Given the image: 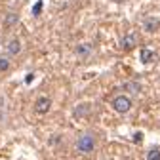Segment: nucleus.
<instances>
[{"label":"nucleus","mask_w":160,"mask_h":160,"mask_svg":"<svg viewBox=\"0 0 160 160\" xmlns=\"http://www.w3.org/2000/svg\"><path fill=\"white\" fill-rule=\"evenodd\" d=\"M154 59H156V52L154 50H151V48H141L139 50V61H141L143 65H151Z\"/></svg>","instance_id":"4"},{"label":"nucleus","mask_w":160,"mask_h":160,"mask_svg":"<svg viewBox=\"0 0 160 160\" xmlns=\"http://www.w3.org/2000/svg\"><path fill=\"white\" fill-rule=\"evenodd\" d=\"M19 52H21V40H19V38H12L8 42V53L10 55H17Z\"/></svg>","instance_id":"6"},{"label":"nucleus","mask_w":160,"mask_h":160,"mask_svg":"<svg viewBox=\"0 0 160 160\" xmlns=\"http://www.w3.org/2000/svg\"><path fill=\"white\" fill-rule=\"evenodd\" d=\"M147 160H160V149H158V147L151 149V151L147 152Z\"/></svg>","instance_id":"10"},{"label":"nucleus","mask_w":160,"mask_h":160,"mask_svg":"<svg viewBox=\"0 0 160 160\" xmlns=\"http://www.w3.org/2000/svg\"><path fill=\"white\" fill-rule=\"evenodd\" d=\"M76 55H82V57L92 55V46H90V44H80V46L76 48Z\"/></svg>","instance_id":"7"},{"label":"nucleus","mask_w":160,"mask_h":160,"mask_svg":"<svg viewBox=\"0 0 160 160\" xmlns=\"http://www.w3.org/2000/svg\"><path fill=\"white\" fill-rule=\"evenodd\" d=\"M156 29H158V21H156V19H147V21H145V31L152 32Z\"/></svg>","instance_id":"9"},{"label":"nucleus","mask_w":160,"mask_h":160,"mask_svg":"<svg viewBox=\"0 0 160 160\" xmlns=\"http://www.w3.org/2000/svg\"><path fill=\"white\" fill-rule=\"evenodd\" d=\"M50 107H52V99L46 97V95L38 97L36 101H34V112H38V114H46L50 111Z\"/></svg>","instance_id":"3"},{"label":"nucleus","mask_w":160,"mask_h":160,"mask_svg":"<svg viewBox=\"0 0 160 160\" xmlns=\"http://www.w3.org/2000/svg\"><path fill=\"white\" fill-rule=\"evenodd\" d=\"M90 112V105H86V103H82V105H78L76 109H74V116L78 118V116H86Z\"/></svg>","instance_id":"8"},{"label":"nucleus","mask_w":160,"mask_h":160,"mask_svg":"<svg viewBox=\"0 0 160 160\" xmlns=\"http://www.w3.org/2000/svg\"><path fill=\"white\" fill-rule=\"evenodd\" d=\"M8 69H10V61H8L6 57H2V59H0V72H4Z\"/></svg>","instance_id":"13"},{"label":"nucleus","mask_w":160,"mask_h":160,"mask_svg":"<svg viewBox=\"0 0 160 160\" xmlns=\"http://www.w3.org/2000/svg\"><path fill=\"white\" fill-rule=\"evenodd\" d=\"M141 139H143V133H135V135H133V141H135V143L141 141Z\"/></svg>","instance_id":"15"},{"label":"nucleus","mask_w":160,"mask_h":160,"mask_svg":"<svg viewBox=\"0 0 160 160\" xmlns=\"http://www.w3.org/2000/svg\"><path fill=\"white\" fill-rule=\"evenodd\" d=\"M76 149L80 152H92L95 149V137L92 133H82L76 139Z\"/></svg>","instance_id":"1"},{"label":"nucleus","mask_w":160,"mask_h":160,"mask_svg":"<svg viewBox=\"0 0 160 160\" xmlns=\"http://www.w3.org/2000/svg\"><path fill=\"white\" fill-rule=\"evenodd\" d=\"M135 44H137V34H135V32H128V34H124L122 42H120V46H122L124 52H130Z\"/></svg>","instance_id":"5"},{"label":"nucleus","mask_w":160,"mask_h":160,"mask_svg":"<svg viewBox=\"0 0 160 160\" xmlns=\"http://www.w3.org/2000/svg\"><path fill=\"white\" fill-rule=\"evenodd\" d=\"M124 86H126V90H128V92H132V93H139V90H141V86L135 84V82H126Z\"/></svg>","instance_id":"11"},{"label":"nucleus","mask_w":160,"mask_h":160,"mask_svg":"<svg viewBox=\"0 0 160 160\" xmlns=\"http://www.w3.org/2000/svg\"><path fill=\"white\" fill-rule=\"evenodd\" d=\"M40 13H42V0H38L32 6V15H40Z\"/></svg>","instance_id":"12"},{"label":"nucleus","mask_w":160,"mask_h":160,"mask_svg":"<svg viewBox=\"0 0 160 160\" xmlns=\"http://www.w3.org/2000/svg\"><path fill=\"white\" fill-rule=\"evenodd\" d=\"M32 78H34V74H31V72H29V74H27V76H25V82H27V84H29V82H31V80H32Z\"/></svg>","instance_id":"16"},{"label":"nucleus","mask_w":160,"mask_h":160,"mask_svg":"<svg viewBox=\"0 0 160 160\" xmlns=\"http://www.w3.org/2000/svg\"><path fill=\"white\" fill-rule=\"evenodd\" d=\"M112 109H114L116 112H120V114L128 112V111L132 109V99H130L128 95H124V93L116 95V97L112 99Z\"/></svg>","instance_id":"2"},{"label":"nucleus","mask_w":160,"mask_h":160,"mask_svg":"<svg viewBox=\"0 0 160 160\" xmlns=\"http://www.w3.org/2000/svg\"><path fill=\"white\" fill-rule=\"evenodd\" d=\"M17 19H19V17H17L15 13H10V15L6 17V25H13V23L17 21Z\"/></svg>","instance_id":"14"}]
</instances>
